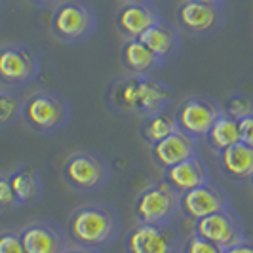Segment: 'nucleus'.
I'll return each mask as SVG.
<instances>
[{
    "instance_id": "1",
    "label": "nucleus",
    "mask_w": 253,
    "mask_h": 253,
    "mask_svg": "<svg viewBox=\"0 0 253 253\" xmlns=\"http://www.w3.org/2000/svg\"><path fill=\"white\" fill-rule=\"evenodd\" d=\"M120 215L107 204L91 202L78 206L69 217L67 234L75 246L105 250L120 236Z\"/></svg>"
},
{
    "instance_id": "2",
    "label": "nucleus",
    "mask_w": 253,
    "mask_h": 253,
    "mask_svg": "<svg viewBox=\"0 0 253 253\" xmlns=\"http://www.w3.org/2000/svg\"><path fill=\"white\" fill-rule=\"evenodd\" d=\"M71 105L61 93L40 89L23 101L21 120L37 135H55L71 124Z\"/></svg>"
},
{
    "instance_id": "3",
    "label": "nucleus",
    "mask_w": 253,
    "mask_h": 253,
    "mask_svg": "<svg viewBox=\"0 0 253 253\" xmlns=\"http://www.w3.org/2000/svg\"><path fill=\"white\" fill-rule=\"evenodd\" d=\"M97 29L95 10L82 0H61L53 6L50 31L61 44L76 46L91 38Z\"/></svg>"
},
{
    "instance_id": "4",
    "label": "nucleus",
    "mask_w": 253,
    "mask_h": 253,
    "mask_svg": "<svg viewBox=\"0 0 253 253\" xmlns=\"http://www.w3.org/2000/svg\"><path fill=\"white\" fill-rule=\"evenodd\" d=\"M133 215L137 223L171 225L179 215V192L164 179H158L141 190L133 202Z\"/></svg>"
},
{
    "instance_id": "5",
    "label": "nucleus",
    "mask_w": 253,
    "mask_h": 253,
    "mask_svg": "<svg viewBox=\"0 0 253 253\" xmlns=\"http://www.w3.org/2000/svg\"><path fill=\"white\" fill-rule=\"evenodd\" d=\"M61 177L65 185L75 192H93L103 189L109 177H111V168L107 160L97 152L78 151L73 152L61 168Z\"/></svg>"
},
{
    "instance_id": "6",
    "label": "nucleus",
    "mask_w": 253,
    "mask_h": 253,
    "mask_svg": "<svg viewBox=\"0 0 253 253\" xmlns=\"http://www.w3.org/2000/svg\"><path fill=\"white\" fill-rule=\"evenodd\" d=\"M40 76L38 55L25 44L0 46V88L23 89Z\"/></svg>"
},
{
    "instance_id": "7",
    "label": "nucleus",
    "mask_w": 253,
    "mask_h": 253,
    "mask_svg": "<svg viewBox=\"0 0 253 253\" xmlns=\"http://www.w3.org/2000/svg\"><path fill=\"white\" fill-rule=\"evenodd\" d=\"M181 240L171 225L135 223L126 232V253H181Z\"/></svg>"
},
{
    "instance_id": "8",
    "label": "nucleus",
    "mask_w": 253,
    "mask_h": 253,
    "mask_svg": "<svg viewBox=\"0 0 253 253\" xmlns=\"http://www.w3.org/2000/svg\"><path fill=\"white\" fill-rule=\"evenodd\" d=\"M221 113L223 107L215 99L204 95H190L179 103L173 118L177 122V129L190 135L192 139L202 141L206 139L211 124Z\"/></svg>"
},
{
    "instance_id": "9",
    "label": "nucleus",
    "mask_w": 253,
    "mask_h": 253,
    "mask_svg": "<svg viewBox=\"0 0 253 253\" xmlns=\"http://www.w3.org/2000/svg\"><path fill=\"white\" fill-rule=\"evenodd\" d=\"M192 232L206 240L213 242L221 250H228L234 244L246 240L248 232L242 223V217L232 210L225 208L211 215H206L192 223Z\"/></svg>"
},
{
    "instance_id": "10",
    "label": "nucleus",
    "mask_w": 253,
    "mask_h": 253,
    "mask_svg": "<svg viewBox=\"0 0 253 253\" xmlns=\"http://www.w3.org/2000/svg\"><path fill=\"white\" fill-rule=\"evenodd\" d=\"M177 29L194 38L215 35L225 25V10L196 0H183L177 8Z\"/></svg>"
},
{
    "instance_id": "11",
    "label": "nucleus",
    "mask_w": 253,
    "mask_h": 253,
    "mask_svg": "<svg viewBox=\"0 0 253 253\" xmlns=\"http://www.w3.org/2000/svg\"><path fill=\"white\" fill-rule=\"evenodd\" d=\"M225 208H230V198L223 187L213 181L179 194V215L190 223Z\"/></svg>"
},
{
    "instance_id": "12",
    "label": "nucleus",
    "mask_w": 253,
    "mask_h": 253,
    "mask_svg": "<svg viewBox=\"0 0 253 253\" xmlns=\"http://www.w3.org/2000/svg\"><path fill=\"white\" fill-rule=\"evenodd\" d=\"M25 253H63L71 244L69 234L53 221L37 219L19 230Z\"/></svg>"
},
{
    "instance_id": "13",
    "label": "nucleus",
    "mask_w": 253,
    "mask_h": 253,
    "mask_svg": "<svg viewBox=\"0 0 253 253\" xmlns=\"http://www.w3.org/2000/svg\"><path fill=\"white\" fill-rule=\"evenodd\" d=\"M171 99H173V91L166 82L154 78L152 75H137L133 116L147 118L152 114L164 113Z\"/></svg>"
},
{
    "instance_id": "14",
    "label": "nucleus",
    "mask_w": 253,
    "mask_h": 253,
    "mask_svg": "<svg viewBox=\"0 0 253 253\" xmlns=\"http://www.w3.org/2000/svg\"><path fill=\"white\" fill-rule=\"evenodd\" d=\"M198 143L200 141L192 139L190 135L183 133L181 129L173 131L171 135L164 137L162 141L151 145V156L154 164L158 166L162 171L187 160L190 156L198 154Z\"/></svg>"
},
{
    "instance_id": "15",
    "label": "nucleus",
    "mask_w": 253,
    "mask_h": 253,
    "mask_svg": "<svg viewBox=\"0 0 253 253\" xmlns=\"http://www.w3.org/2000/svg\"><path fill=\"white\" fill-rule=\"evenodd\" d=\"M158 19H160V13L154 8V4L124 2L116 10V29L126 40L127 38H139Z\"/></svg>"
},
{
    "instance_id": "16",
    "label": "nucleus",
    "mask_w": 253,
    "mask_h": 253,
    "mask_svg": "<svg viewBox=\"0 0 253 253\" xmlns=\"http://www.w3.org/2000/svg\"><path fill=\"white\" fill-rule=\"evenodd\" d=\"M162 179L181 194V192H187L190 189H196L204 183H210L211 175H210V168L202 160V156L194 154L187 160L164 169Z\"/></svg>"
},
{
    "instance_id": "17",
    "label": "nucleus",
    "mask_w": 253,
    "mask_h": 253,
    "mask_svg": "<svg viewBox=\"0 0 253 253\" xmlns=\"http://www.w3.org/2000/svg\"><path fill=\"white\" fill-rule=\"evenodd\" d=\"M139 40L164 63L175 57L177 51L181 50V33L177 25L168 23L162 17L152 27H149L139 37Z\"/></svg>"
},
{
    "instance_id": "18",
    "label": "nucleus",
    "mask_w": 253,
    "mask_h": 253,
    "mask_svg": "<svg viewBox=\"0 0 253 253\" xmlns=\"http://www.w3.org/2000/svg\"><path fill=\"white\" fill-rule=\"evenodd\" d=\"M217 162L223 177L234 183H244L253 173V147L246 143H234L221 152H217Z\"/></svg>"
},
{
    "instance_id": "19",
    "label": "nucleus",
    "mask_w": 253,
    "mask_h": 253,
    "mask_svg": "<svg viewBox=\"0 0 253 253\" xmlns=\"http://www.w3.org/2000/svg\"><path fill=\"white\" fill-rule=\"evenodd\" d=\"M8 179H10L13 196H15V202H17L19 208L37 204L42 198L44 181H42V175H40V171L35 166L19 164L8 175Z\"/></svg>"
},
{
    "instance_id": "20",
    "label": "nucleus",
    "mask_w": 253,
    "mask_h": 253,
    "mask_svg": "<svg viewBox=\"0 0 253 253\" xmlns=\"http://www.w3.org/2000/svg\"><path fill=\"white\" fill-rule=\"evenodd\" d=\"M120 61L127 75H152L164 61L158 59L139 38H127L120 48Z\"/></svg>"
},
{
    "instance_id": "21",
    "label": "nucleus",
    "mask_w": 253,
    "mask_h": 253,
    "mask_svg": "<svg viewBox=\"0 0 253 253\" xmlns=\"http://www.w3.org/2000/svg\"><path fill=\"white\" fill-rule=\"evenodd\" d=\"M135 82H137V75H124L116 78L113 84L109 86L105 99L107 105L111 107V111L118 114H127L133 116V101H135Z\"/></svg>"
},
{
    "instance_id": "22",
    "label": "nucleus",
    "mask_w": 253,
    "mask_h": 253,
    "mask_svg": "<svg viewBox=\"0 0 253 253\" xmlns=\"http://www.w3.org/2000/svg\"><path fill=\"white\" fill-rule=\"evenodd\" d=\"M206 141H208V147L211 151L221 152L223 149H227L230 145L238 143L240 141V129H238V120L228 116L227 113H221L215 118V122L211 124L208 135H206Z\"/></svg>"
},
{
    "instance_id": "23",
    "label": "nucleus",
    "mask_w": 253,
    "mask_h": 253,
    "mask_svg": "<svg viewBox=\"0 0 253 253\" xmlns=\"http://www.w3.org/2000/svg\"><path fill=\"white\" fill-rule=\"evenodd\" d=\"M139 131L141 139L147 145H154V143L162 141L168 135H171L173 131H177V122H175L173 116H168L166 113H158L143 118Z\"/></svg>"
},
{
    "instance_id": "24",
    "label": "nucleus",
    "mask_w": 253,
    "mask_h": 253,
    "mask_svg": "<svg viewBox=\"0 0 253 253\" xmlns=\"http://www.w3.org/2000/svg\"><path fill=\"white\" fill-rule=\"evenodd\" d=\"M23 97L17 89L0 88V127L12 126L17 120H21L23 111Z\"/></svg>"
},
{
    "instance_id": "25",
    "label": "nucleus",
    "mask_w": 253,
    "mask_h": 253,
    "mask_svg": "<svg viewBox=\"0 0 253 253\" xmlns=\"http://www.w3.org/2000/svg\"><path fill=\"white\" fill-rule=\"evenodd\" d=\"M223 113H227L228 116L242 120L246 116L253 114V97L248 93H236L230 95L227 99V103L223 105Z\"/></svg>"
},
{
    "instance_id": "26",
    "label": "nucleus",
    "mask_w": 253,
    "mask_h": 253,
    "mask_svg": "<svg viewBox=\"0 0 253 253\" xmlns=\"http://www.w3.org/2000/svg\"><path fill=\"white\" fill-rule=\"evenodd\" d=\"M181 253H225V250H221L213 242L206 240V238L192 232L185 240V244L181 246Z\"/></svg>"
},
{
    "instance_id": "27",
    "label": "nucleus",
    "mask_w": 253,
    "mask_h": 253,
    "mask_svg": "<svg viewBox=\"0 0 253 253\" xmlns=\"http://www.w3.org/2000/svg\"><path fill=\"white\" fill-rule=\"evenodd\" d=\"M0 253H25L21 238H19V230L0 232Z\"/></svg>"
},
{
    "instance_id": "28",
    "label": "nucleus",
    "mask_w": 253,
    "mask_h": 253,
    "mask_svg": "<svg viewBox=\"0 0 253 253\" xmlns=\"http://www.w3.org/2000/svg\"><path fill=\"white\" fill-rule=\"evenodd\" d=\"M15 208H19V206L15 202L10 179H8V175H0V211H4V210H15Z\"/></svg>"
},
{
    "instance_id": "29",
    "label": "nucleus",
    "mask_w": 253,
    "mask_h": 253,
    "mask_svg": "<svg viewBox=\"0 0 253 253\" xmlns=\"http://www.w3.org/2000/svg\"><path fill=\"white\" fill-rule=\"evenodd\" d=\"M238 129H240V141L253 147V114L238 120Z\"/></svg>"
},
{
    "instance_id": "30",
    "label": "nucleus",
    "mask_w": 253,
    "mask_h": 253,
    "mask_svg": "<svg viewBox=\"0 0 253 253\" xmlns=\"http://www.w3.org/2000/svg\"><path fill=\"white\" fill-rule=\"evenodd\" d=\"M225 253H253V240L252 238H246V240L234 244L232 248L225 250Z\"/></svg>"
},
{
    "instance_id": "31",
    "label": "nucleus",
    "mask_w": 253,
    "mask_h": 253,
    "mask_svg": "<svg viewBox=\"0 0 253 253\" xmlns=\"http://www.w3.org/2000/svg\"><path fill=\"white\" fill-rule=\"evenodd\" d=\"M63 253H101V250H91V248H82V246H67V250Z\"/></svg>"
},
{
    "instance_id": "32",
    "label": "nucleus",
    "mask_w": 253,
    "mask_h": 253,
    "mask_svg": "<svg viewBox=\"0 0 253 253\" xmlns=\"http://www.w3.org/2000/svg\"><path fill=\"white\" fill-rule=\"evenodd\" d=\"M33 6H37V8H53V6H57L61 0H29Z\"/></svg>"
},
{
    "instance_id": "33",
    "label": "nucleus",
    "mask_w": 253,
    "mask_h": 253,
    "mask_svg": "<svg viewBox=\"0 0 253 253\" xmlns=\"http://www.w3.org/2000/svg\"><path fill=\"white\" fill-rule=\"evenodd\" d=\"M196 2H204V4H211V6H225L227 4V0H196Z\"/></svg>"
},
{
    "instance_id": "34",
    "label": "nucleus",
    "mask_w": 253,
    "mask_h": 253,
    "mask_svg": "<svg viewBox=\"0 0 253 253\" xmlns=\"http://www.w3.org/2000/svg\"><path fill=\"white\" fill-rule=\"evenodd\" d=\"M124 2H145V4H154L156 0H124Z\"/></svg>"
},
{
    "instance_id": "35",
    "label": "nucleus",
    "mask_w": 253,
    "mask_h": 253,
    "mask_svg": "<svg viewBox=\"0 0 253 253\" xmlns=\"http://www.w3.org/2000/svg\"><path fill=\"white\" fill-rule=\"evenodd\" d=\"M248 183H250V187H252V190H253V173H252V177L248 179Z\"/></svg>"
},
{
    "instance_id": "36",
    "label": "nucleus",
    "mask_w": 253,
    "mask_h": 253,
    "mask_svg": "<svg viewBox=\"0 0 253 253\" xmlns=\"http://www.w3.org/2000/svg\"><path fill=\"white\" fill-rule=\"evenodd\" d=\"M0 2H4V0H0Z\"/></svg>"
}]
</instances>
